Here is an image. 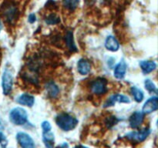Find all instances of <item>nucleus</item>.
<instances>
[{
  "instance_id": "1",
  "label": "nucleus",
  "mask_w": 158,
  "mask_h": 148,
  "mask_svg": "<svg viewBox=\"0 0 158 148\" xmlns=\"http://www.w3.org/2000/svg\"><path fill=\"white\" fill-rule=\"evenodd\" d=\"M56 123L61 130L64 131H69L73 130L77 126L78 120L70 114L62 113L57 115Z\"/></svg>"
},
{
  "instance_id": "2",
  "label": "nucleus",
  "mask_w": 158,
  "mask_h": 148,
  "mask_svg": "<svg viewBox=\"0 0 158 148\" xmlns=\"http://www.w3.org/2000/svg\"><path fill=\"white\" fill-rule=\"evenodd\" d=\"M9 120L15 125H24L28 120V114L26 109L15 107L9 113Z\"/></svg>"
},
{
  "instance_id": "3",
  "label": "nucleus",
  "mask_w": 158,
  "mask_h": 148,
  "mask_svg": "<svg viewBox=\"0 0 158 148\" xmlns=\"http://www.w3.org/2000/svg\"><path fill=\"white\" fill-rule=\"evenodd\" d=\"M89 87L92 92L96 95H103L107 92V80L99 77L91 82Z\"/></svg>"
},
{
  "instance_id": "4",
  "label": "nucleus",
  "mask_w": 158,
  "mask_h": 148,
  "mask_svg": "<svg viewBox=\"0 0 158 148\" xmlns=\"http://www.w3.org/2000/svg\"><path fill=\"white\" fill-rule=\"evenodd\" d=\"M13 85V76L12 72L8 69H6L2 77V86L3 93L8 95L10 93Z\"/></svg>"
},
{
  "instance_id": "5",
  "label": "nucleus",
  "mask_w": 158,
  "mask_h": 148,
  "mask_svg": "<svg viewBox=\"0 0 158 148\" xmlns=\"http://www.w3.org/2000/svg\"><path fill=\"white\" fill-rule=\"evenodd\" d=\"M150 134H151V130L146 128L140 131H133V132L128 133L125 135V137L130 140L140 143V142L144 141Z\"/></svg>"
},
{
  "instance_id": "6",
  "label": "nucleus",
  "mask_w": 158,
  "mask_h": 148,
  "mask_svg": "<svg viewBox=\"0 0 158 148\" xmlns=\"http://www.w3.org/2000/svg\"><path fill=\"white\" fill-rule=\"evenodd\" d=\"M17 15H18V7L14 2L8 3L4 7L3 15L9 23L14 21L17 18Z\"/></svg>"
},
{
  "instance_id": "7",
  "label": "nucleus",
  "mask_w": 158,
  "mask_h": 148,
  "mask_svg": "<svg viewBox=\"0 0 158 148\" xmlns=\"http://www.w3.org/2000/svg\"><path fill=\"white\" fill-rule=\"evenodd\" d=\"M16 140L22 148H34L35 143L29 134L19 132L16 135Z\"/></svg>"
},
{
  "instance_id": "8",
  "label": "nucleus",
  "mask_w": 158,
  "mask_h": 148,
  "mask_svg": "<svg viewBox=\"0 0 158 148\" xmlns=\"http://www.w3.org/2000/svg\"><path fill=\"white\" fill-rule=\"evenodd\" d=\"M116 103H131V100L129 97L127 96L123 95V94H114V95L111 96L108 100H106V103L103 105V107H110V106H113L115 105Z\"/></svg>"
},
{
  "instance_id": "9",
  "label": "nucleus",
  "mask_w": 158,
  "mask_h": 148,
  "mask_svg": "<svg viewBox=\"0 0 158 148\" xmlns=\"http://www.w3.org/2000/svg\"><path fill=\"white\" fill-rule=\"evenodd\" d=\"M158 109V98L157 97H153L148 99L143 106L142 113L143 114H149L154 112Z\"/></svg>"
},
{
  "instance_id": "10",
  "label": "nucleus",
  "mask_w": 158,
  "mask_h": 148,
  "mask_svg": "<svg viewBox=\"0 0 158 148\" xmlns=\"http://www.w3.org/2000/svg\"><path fill=\"white\" fill-rule=\"evenodd\" d=\"M143 119H144V114L140 111H136L130 117V126L133 129L138 128L143 123Z\"/></svg>"
},
{
  "instance_id": "11",
  "label": "nucleus",
  "mask_w": 158,
  "mask_h": 148,
  "mask_svg": "<svg viewBox=\"0 0 158 148\" xmlns=\"http://www.w3.org/2000/svg\"><path fill=\"white\" fill-rule=\"evenodd\" d=\"M127 69V65L126 62L124 60H121L114 69V75L115 78L118 79V80L123 79V77L126 75Z\"/></svg>"
},
{
  "instance_id": "12",
  "label": "nucleus",
  "mask_w": 158,
  "mask_h": 148,
  "mask_svg": "<svg viewBox=\"0 0 158 148\" xmlns=\"http://www.w3.org/2000/svg\"><path fill=\"white\" fill-rule=\"evenodd\" d=\"M105 47L111 52H117L120 48V43L113 35H109L105 41Z\"/></svg>"
},
{
  "instance_id": "13",
  "label": "nucleus",
  "mask_w": 158,
  "mask_h": 148,
  "mask_svg": "<svg viewBox=\"0 0 158 148\" xmlns=\"http://www.w3.org/2000/svg\"><path fill=\"white\" fill-rule=\"evenodd\" d=\"M17 103L23 106L32 107L35 103V98L32 95L28 93H23L20 95L17 99Z\"/></svg>"
},
{
  "instance_id": "14",
  "label": "nucleus",
  "mask_w": 158,
  "mask_h": 148,
  "mask_svg": "<svg viewBox=\"0 0 158 148\" xmlns=\"http://www.w3.org/2000/svg\"><path fill=\"white\" fill-rule=\"evenodd\" d=\"M45 87H46V90L47 92L48 96L50 98H56L60 93V89L53 81L47 82Z\"/></svg>"
},
{
  "instance_id": "15",
  "label": "nucleus",
  "mask_w": 158,
  "mask_h": 148,
  "mask_svg": "<svg viewBox=\"0 0 158 148\" xmlns=\"http://www.w3.org/2000/svg\"><path fill=\"white\" fill-rule=\"evenodd\" d=\"M77 69L81 75H87L91 69L90 63L85 59H81L77 63Z\"/></svg>"
},
{
  "instance_id": "16",
  "label": "nucleus",
  "mask_w": 158,
  "mask_h": 148,
  "mask_svg": "<svg viewBox=\"0 0 158 148\" xmlns=\"http://www.w3.org/2000/svg\"><path fill=\"white\" fill-rule=\"evenodd\" d=\"M43 141L46 148H54V143H55L54 134L50 130L43 132Z\"/></svg>"
},
{
  "instance_id": "17",
  "label": "nucleus",
  "mask_w": 158,
  "mask_h": 148,
  "mask_svg": "<svg viewBox=\"0 0 158 148\" xmlns=\"http://www.w3.org/2000/svg\"><path fill=\"white\" fill-rule=\"evenodd\" d=\"M140 68L142 72L144 74H148L155 70L157 68V64L154 61H141L140 63Z\"/></svg>"
},
{
  "instance_id": "18",
  "label": "nucleus",
  "mask_w": 158,
  "mask_h": 148,
  "mask_svg": "<svg viewBox=\"0 0 158 148\" xmlns=\"http://www.w3.org/2000/svg\"><path fill=\"white\" fill-rule=\"evenodd\" d=\"M65 42H66V46H67V47L69 48V49L71 52H77V48L76 46L75 43H74L73 35L72 31H68L66 33V35H65Z\"/></svg>"
},
{
  "instance_id": "19",
  "label": "nucleus",
  "mask_w": 158,
  "mask_h": 148,
  "mask_svg": "<svg viewBox=\"0 0 158 148\" xmlns=\"http://www.w3.org/2000/svg\"><path fill=\"white\" fill-rule=\"evenodd\" d=\"M63 6L69 11H74L80 4V0H62Z\"/></svg>"
},
{
  "instance_id": "20",
  "label": "nucleus",
  "mask_w": 158,
  "mask_h": 148,
  "mask_svg": "<svg viewBox=\"0 0 158 148\" xmlns=\"http://www.w3.org/2000/svg\"><path fill=\"white\" fill-rule=\"evenodd\" d=\"M131 91L136 102H137V103H140V102H142V100H143V97H144V95H143V92L141 89L136 87V86H132L131 89Z\"/></svg>"
},
{
  "instance_id": "21",
  "label": "nucleus",
  "mask_w": 158,
  "mask_h": 148,
  "mask_svg": "<svg viewBox=\"0 0 158 148\" xmlns=\"http://www.w3.org/2000/svg\"><path fill=\"white\" fill-rule=\"evenodd\" d=\"M45 22L48 25H55L60 23V18L56 14H50V15H49L46 17Z\"/></svg>"
},
{
  "instance_id": "22",
  "label": "nucleus",
  "mask_w": 158,
  "mask_h": 148,
  "mask_svg": "<svg viewBox=\"0 0 158 148\" xmlns=\"http://www.w3.org/2000/svg\"><path fill=\"white\" fill-rule=\"evenodd\" d=\"M144 86L145 88L147 89V90L149 91L150 92H154V93H157V87H156L155 84L151 81L149 79H147L144 81Z\"/></svg>"
},
{
  "instance_id": "23",
  "label": "nucleus",
  "mask_w": 158,
  "mask_h": 148,
  "mask_svg": "<svg viewBox=\"0 0 158 148\" xmlns=\"http://www.w3.org/2000/svg\"><path fill=\"white\" fill-rule=\"evenodd\" d=\"M119 120H118V119H117L116 117H114V116H111V117H108V118L106 119L105 123H106L107 128H111V127H113L114 125L117 124V123H118Z\"/></svg>"
},
{
  "instance_id": "24",
  "label": "nucleus",
  "mask_w": 158,
  "mask_h": 148,
  "mask_svg": "<svg viewBox=\"0 0 158 148\" xmlns=\"http://www.w3.org/2000/svg\"><path fill=\"white\" fill-rule=\"evenodd\" d=\"M41 126H42V128H43V132L51 130V128H52L51 124L49 123V122H48V121H43V123H42Z\"/></svg>"
},
{
  "instance_id": "25",
  "label": "nucleus",
  "mask_w": 158,
  "mask_h": 148,
  "mask_svg": "<svg viewBox=\"0 0 158 148\" xmlns=\"http://www.w3.org/2000/svg\"><path fill=\"white\" fill-rule=\"evenodd\" d=\"M35 20H36V17H35V14H30L29 15V18H28V21L30 23H35Z\"/></svg>"
},
{
  "instance_id": "26",
  "label": "nucleus",
  "mask_w": 158,
  "mask_h": 148,
  "mask_svg": "<svg viewBox=\"0 0 158 148\" xmlns=\"http://www.w3.org/2000/svg\"><path fill=\"white\" fill-rule=\"evenodd\" d=\"M3 140H5V136L2 133L0 132V143H1L2 141H3Z\"/></svg>"
},
{
  "instance_id": "27",
  "label": "nucleus",
  "mask_w": 158,
  "mask_h": 148,
  "mask_svg": "<svg viewBox=\"0 0 158 148\" xmlns=\"http://www.w3.org/2000/svg\"><path fill=\"white\" fill-rule=\"evenodd\" d=\"M74 148H87L86 146H82V145H79V146H77L76 147Z\"/></svg>"
},
{
  "instance_id": "28",
  "label": "nucleus",
  "mask_w": 158,
  "mask_h": 148,
  "mask_svg": "<svg viewBox=\"0 0 158 148\" xmlns=\"http://www.w3.org/2000/svg\"><path fill=\"white\" fill-rule=\"evenodd\" d=\"M104 2H111L112 0H103Z\"/></svg>"
},
{
  "instance_id": "29",
  "label": "nucleus",
  "mask_w": 158,
  "mask_h": 148,
  "mask_svg": "<svg viewBox=\"0 0 158 148\" xmlns=\"http://www.w3.org/2000/svg\"><path fill=\"white\" fill-rule=\"evenodd\" d=\"M1 29H2V25H1V22H0V32H1Z\"/></svg>"
}]
</instances>
